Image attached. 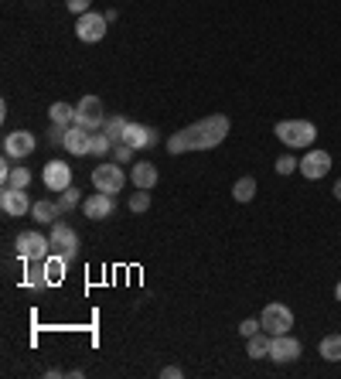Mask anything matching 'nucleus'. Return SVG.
<instances>
[{
    "mask_svg": "<svg viewBox=\"0 0 341 379\" xmlns=\"http://www.w3.org/2000/svg\"><path fill=\"white\" fill-rule=\"evenodd\" d=\"M225 137H229V117L211 113V117H202V120H195L191 126L178 130L174 137H167V151L171 154L211 151V147H218Z\"/></svg>",
    "mask_w": 341,
    "mask_h": 379,
    "instance_id": "f257e3e1",
    "label": "nucleus"
},
{
    "mask_svg": "<svg viewBox=\"0 0 341 379\" xmlns=\"http://www.w3.org/2000/svg\"><path fill=\"white\" fill-rule=\"evenodd\" d=\"M273 133L287 144L290 151H300V147H311L317 137V126L311 120H280L273 126Z\"/></svg>",
    "mask_w": 341,
    "mask_h": 379,
    "instance_id": "f03ea898",
    "label": "nucleus"
},
{
    "mask_svg": "<svg viewBox=\"0 0 341 379\" xmlns=\"http://www.w3.org/2000/svg\"><path fill=\"white\" fill-rule=\"evenodd\" d=\"M14 246H18V256H21L25 263H45L48 253H52V239L31 229V232H21V236H18Z\"/></svg>",
    "mask_w": 341,
    "mask_h": 379,
    "instance_id": "7ed1b4c3",
    "label": "nucleus"
},
{
    "mask_svg": "<svg viewBox=\"0 0 341 379\" xmlns=\"http://www.w3.org/2000/svg\"><path fill=\"white\" fill-rule=\"evenodd\" d=\"M123 185H127V171L120 164H96L92 168V188L96 192L116 195V192H123Z\"/></svg>",
    "mask_w": 341,
    "mask_h": 379,
    "instance_id": "20e7f679",
    "label": "nucleus"
},
{
    "mask_svg": "<svg viewBox=\"0 0 341 379\" xmlns=\"http://www.w3.org/2000/svg\"><path fill=\"white\" fill-rule=\"evenodd\" d=\"M263 321V331H270V335H287L290 328H293V311H290L287 304H266L260 314Z\"/></svg>",
    "mask_w": 341,
    "mask_h": 379,
    "instance_id": "39448f33",
    "label": "nucleus"
},
{
    "mask_svg": "<svg viewBox=\"0 0 341 379\" xmlns=\"http://www.w3.org/2000/svg\"><path fill=\"white\" fill-rule=\"evenodd\" d=\"M76 124L85 130H103L106 113H103V100L99 96H82L76 106Z\"/></svg>",
    "mask_w": 341,
    "mask_h": 379,
    "instance_id": "423d86ee",
    "label": "nucleus"
},
{
    "mask_svg": "<svg viewBox=\"0 0 341 379\" xmlns=\"http://www.w3.org/2000/svg\"><path fill=\"white\" fill-rule=\"evenodd\" d=\"M48 239H52V250H58L69 263L76 260V253H79V236H76V229L65 226L62 219L52 222V232H48Z\"/></svg>",
    "mask_w": 341,
    "mask_h": 379,
    "instance_id": "0eeeda50",
    "label": "nucleus"
},
{
    "mask_svg": "<svg viewBox=\"0 0 341 379\" xmlns=\"http://www.w3.org/2000/svg\"><path fill=\"white\" fill-rule=\"evenodd\" d=\"M31 199H27L25 188H14V185H4V192H0V208H4V215H14V219H21L31 212Z\"/></svg>",
    "mask_w": 341,
    "mask_h": 379,
    "instance_id": "6e6552de",
    "label": "nucleus"
},
{
    "mask_svg": "<svg viewBox=\"0 0 341 379\" xmlns=\"http://www.w3.org/2000/svg\"><path fill=\"white\" fill-rule=\"evenodd\" d=\"M106 14H96V11H89V14H79V25H76V38L85 41V45H92V41H103L106 34Z\"/></svg>",
    "mask_w": 341,
    "mask_h": 379,
    "instance_id": "1a4fd4ad",
    "label": "nucleus"
},
{
    "mask_svg": "<svg viewBox=\"0 0 341 379\" xmlns=\"http://www.w3.org/2000/svg\"><path fill=\"white\" fill-rule=\"evenodd\" d=\"M41 178H45V188H48V192H65V188H72V168H69L65 161H48L45 171H41Z\"/></svg>",
    "mask_w": 341,
    "mask_h": 379,
    "instance_id": "9d476101",
    "label": "nucleus"
},
{
    "mask_svg": "<svg viewBox=\"0 0 341 379\" xmlns=\"http://www.w3.org/2000/svg\"><path fill=\"white\" fill-rule=\"evenodd\" d=\"M113 208H116V202H113V195H106V192H96V195H89V199L82 202L85 219H92V222H103V219H109V215H113Z\"/></svg>",
    "mask_w": 341,
    "mask_h": 379,
    "instance_id": "9b49d317",
    "label": "nucleus"
},
{
    "mask_svg": "<svg viewBox=\"0 0 341 379\" xmlns=\"http://www.w3.org/2000/svg\"><path fill=\"white\" fill-rule=\"evenodd\" d=\"M328 171H331V154L328 151H307V157L300 161V175L307 178V181H317Z\"/></svg>",
    "mask_w": 341,
    "mask_h": 379,
    "instance_id": "f8f14e48",
    "label": "nucleus"
},
{
    "mask_svg": "<svg viewBox=\"0 0 341 379\" xmlns=\"http://www.w3.org/2000/svg\"><path fill=\"white\" fill-rule=\"evenodd\" d=\"M158 130L154 126H144V124H130L127 126V133H123V144H130L133 151H147V147H154L158 144Z\"/></svg>",
    "mask_w": 341,
    "mask_h": 379,
    "instance_id": "ddd939ff",
    "label": "nucleus"
},
{
    "mask_svg": "<svg viewBox=\"0 0 341 379\" xmlns=\"http://www.w3.org/2000/svg\"><path fill=\"white\" fill-rule=\"evenodd\" d=\"M4 154L7 157H27V154H34V133H27V130H14V133H7L4 137Z\"/></svg>",
    "mask_w": 341,
    "mask_h": 379,
    "instance_id": "4468645a",
    "label": "nucleus"
},
{
    "mask_svg": "<svg viewBox=\"0 0 341 379\" xmlns=\"http://www.w3.org/2000/svg\"><path fill=\"white\" fill-rule=\"evenodd\" d=\"M270 359L273 362H297L300 359V342L287 335H273V345H270Z\"/></svg>",
    "mask_w": 341,
    "mask_h": 379,
    "instance_id": "2eb2a0df",
    "label": "nucleus"
},
{
    "mask_svg": "<svg viewBox=\"0 0 341 379\" xmlns=\"http://www.w3.org/2000/svg\"><path fill=\"white\" fill-rule=\"evenodd\" d=\"M89 147H92V130H85L79 124L65 126V151L82 157V154H89Z\"/></svg>",
    "mask_w": 341,
    "mask_h": 379,
    "instance_id": "dca6fc26",
    "label": "nucleus"
},
{
    "mask_svg": "<svg viewBox=\"0 0 341 379\" xmlns=\"http://www.w3.org/2000/svg\"><path fill=\"white\" fill-rule=\"evenodd\" d=\"M130 181L137 185V188L151 192V188L158 185V164H151V161H140V164H133V168H130Z\"/></svg>",
    "mask_w": 341,
    "mask_h": 379,
    "instance_id": "f3484780",
    "label": "nucleus"
},
{
    "mask_svg": "<svg viewBox=\"0 0 341 379\" xmlns=\"http://www.w3.org/2000/svg\"><path fill=\"white\" fill-rule=\"evenodd\" d=\"M270 345H273V335L270 331H256L253 338H246V355L249 359H266L270 355Z\"/></svg>",
    "mask_w": 341,
    "mask_h": 379,
    "instance_id": "a211bd4d",
    "label": "nucleus"
},
{
    "mask_svg": "<svg viewBox=\"0 0 341 379\" xmlns=\"http://www.w3.org/2000/svg\"><path fill=\"white\" fill-rule=\"evenodd\" d=\"M31 215H34V222H58V215H62V205L52 202V199H41V202L31 205Z\"/></svg>",
    "mask_w": 341,
    "mask_h": 379,
    "instance_id": "6ab92c4d",
    "label": "nucleus"
},
{
    "mask_svg": "<svg viewBox=\"0 0 341 379\" xmlns=\"http://www.w3.org/2000/svg\"><path fill=\"white\" fill-rule=\"evenodd\" d=\"M65 267H69V260L62 253H48V260H45V277H48V284H62L65 280Z\"/></svg>",
    "mask_w": 341,
    "mask_h": 379,
    "instance_id": "aec40b11",
    "label": "nucleus"
},
{
    "mask_svg": "<svg viewBox=\"0 0 341 379\" xmlns=\"http://www.w3.org/2000/svg\"><path fill=\"white\" fill-rule=\"evenodd\" d=\"M232 199H236V202H253V199H256V178H239L236 185H232Z\"/></svg>",
    "mask_w": 341,
    "mask_h": 379,
    "instance_id": "412c9836",
    "label": "nucleus"
},
{
    "mask_svg": "<svg viewBox=\"0 0 341 379\" xmlns=\"http://www.w3.org/2000/svg\"><path fill=\"white\" fill-rule=\"evenodd\" d=\"M317 352L324 355L328 362H341V335H324L321 345H317Z\"/></svg>",
    "mask_w": 341,
    "mask_h": 379,
    "instance_id": "4be33fe9",
    "label": "nucleus"
},
{
    "mask_svg": "<svg viewBox=\"0 0 341 379\" xmlns=\"http://www.w3.org/2000/svg\"><path fill=\"white\" fill-rule=\"evenodd\" d=\"M48 117H52V124H58V126H72L76 124V106H69V102H55L52 109H48Z\"/></svg>",
    "mask_w": 341,
    "mask_h": 379,
    "instance_id": "5701e85b",
    "label": "nucleus"
},
{
    "mask_svg": "<svg viewBox=\"0 0 341 379\" xmlns=\"http://www.w3.org/2000/svg\"><path fill=\"white\" fill-rule=\"evenodd\" d=\"M127 120H123V117H109V120H106L103 124V133L106 137H109V140H113V147H116V144H123V133H127Z\"/></svg>",
    "mask_w": 341,
    "mask_h": 379,
    "instance_id": "b1692460",
    "label": "nucleus"
},
{
    "mask_svg": "<svg viewBox=\"0 0 341 379\" xmlns=\"http://www.w3.org/2000/svg\"><path fill=\"white\" fill-rule=\"evenodd\" d=\"M109 151H113V140H109L106 133H96V130H92V147H89V154L103 161V157H106Z\"/></svg>",
    "mask_w": 341,
    "mask_h": 379,
    "instance_id": "393cba45",
    "label": "nucleus"
},
{
    "mask_svg": "<svg viewBox=\"0 0 341 379\" xmlns=\"http://www.w3.org/2000/svg\"><path fill=\"white\" fill-rule=\"evenodd\" d=\"M293 171H300V161H297L293 154H284V157H277V175H293Z\"/></svg>",
    "mask_w": 341,
    "mask_h": 379,
    "instance_id": "a878e982",
    "label": "nucleus"
},
{
    "mask_svg": "<svg viewBox=\"0 0 341 379\" xmlns=\"http://www.w3.org/2000/svg\"><path fill=\"white\" fill-rule=\"evenodd\" d=\"M82 202L79 188H65L62 195H58V205H62V212H69V208H76V205Z\"/></svg>",
    "mask_w": 341,
    "mask_h": 379,
    "instance_id": "bb28decb",
    "label": "nucleus"
},
{
    "mask_svg": "<svg viewBox=\"0 0 341 379\" xmlns=\"http://www.w3.org/2000/svg\"><path fill=\"white\" fill-rule=\"evenodd\" d=\"M147 208H151V195L144 188H137L130 195V212H147Z\"/></svg>",
    "mask_w": 341,
    "mask_h": 379,
    "instance_id": "cd10ccee",
    "label": "nucleus"
},
{
    "mask_svg": "<svg viewBox=\"0 0 341 379\" xmlns=\"http://www.w3.org/2000/svg\"><path fill=\"white\" fill-rule=\"evenodd\" d=\"M7 185H14V188H27V185H31V171H27L25 164H21V168H14V175H11Z\"/></svg>",
    "mask_w": 341,
    "mask_h": 379,
    "instance_id": "c85d7f7f",
    "label": "nucleus"
},
{
    "mask_svg": "<svg viewBox=\"0 0 341 379\" xmlns=\"http://www.w3.org/2000/svg\"><path fill=\"white\" fill-rule=\"evenodd\" d=\"M256 331H263V321H260V318H246V321L239 325V335H242V338H253Z\"/></svg>",
    "mask_w": 341,
    "mask_h": 379,
    "instance_id": "c756f323",
    "label": "nucleus"
},
{
    "mask_svg": "<svg viewBox=\"0 0 341 379\" xmlns=\"http://www.w3.org/2000/svg\"><path fill=\"white\" fill-rule=\"evenodd\" d=\"M48 144H55V147H65V126L52 124V130H48Z\"/></svg>",
    "mask_w": 341,
    "mask_h": 379,
    "instance_id": "7c9ffc66",
    "label": "nucleus"
},
{
    "mask_svg": "<svg viewBox=\"0 0 341 379\" xmlns=\"http://www.w3.org/2000/svg\"><path fill=\"white\" fill-rule=\"evenodd\" d=\"M113 157H116V164H127L133 157V147L130 144H116V147H113Z\"/></svg>",
    "mask_w": 341,
    "mask_h": 379,
    "instance_id": "2f4dec72",
    "label": "nucleus"
},
{
    "mask_svg": "<svg viewBox=\"0 0 341 379\" xmlns=\"http://www.w3.org/2000/svg\"><path fill=\"white\" fill-rule=\"evenodd\" d=\"M65 7H69L72 14H89V7H92V0H65Z\"/></svg>",
    "mask_w": 341,
    "mask_h": 379,
    "instance_id": "473e14b6",
    "label": "nucleus"
},
{
    "mask_svg": "<svg viewBox=\"0 0 341 379\" xmlns=\"http://www.w3.org/2000/svg\"><path fill=\"white\" fill-rule=\"evenodd\" d=\"M160 376H164V379H181L184 369H178V366H164V369H160Z\"/></svg>",
    "mask_w": 341,
    "mask_h": 379,
    "instance_id": "72a5a7b5",
    "label": "nucleus"
},
{
    "mask_svg": "<svg viewBox=\"0 0 341 379\" xmlns=\"http://www.w3.org/2000/svg\"><path fill=\"white\" fill-rule=\"evenodd\" d=\"M11 175H14V168H11V157H4V164H0V181L7 185V181H11Z\"/></svg>",
    "mask_w": 341,
    "mask_h": 379,
    "instance_id": "f704fd0d",
    "label": "nucleus"
},
{
    "mask_svg": "<svg viewBox=\"0 0 341 379\" xmlns=\"http://www.w3.org/2000/svg\"><path fill=\"white\" fill-rule=\"evenodd\" d=\"M335 199L341 202V181H335Z\"/></svg>",
    "mask_w": 341,
    "mask_h": 379,
    "instance_id": "c9c22d12",
    "label": "nucleus"
},
{
    "mask_svg": "<svg viewBox=\"0 0 341 379\" xmlns=\"http://www.w3.org/2000/svg\"><path fill=\"white\" fill-rule=\"evenodd\" d=\"M335 301H341V280H338V287H335Z\"/></svg>",
    "mask_w": 341,
    "mask_h": 379,
    "instance_id": "e433bc0d",
    "label": "nucleus"
}]
</instances>
